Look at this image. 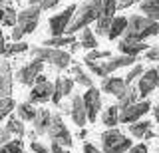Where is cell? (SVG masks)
<instances>
[{"label":"cell","instance_id":"obj_17","mask_svg":"<svg viewBox=\"0 0 159 153\" xmlns=\"http://www.w3.org/2000/svg\"><path fill=\"white\" fill-rule=\"evenodd\" d=\"M129 133L137 139H153L157 137V133L153 131V121L149 119H137L133 123H129Z\"/></svg>","mask_w":159,"mask_h":153},{"label":"cell","instance_id":"obj_2","mask_svg":"<svg viewBox=\"0 0 159 153\" xmlns=\"http://www.w3.org/2000/svg\"><path fill=\"white\" fill-rule=\"evenodd\" d=\"M99 10H102V0H86L80 8L74 10V16H72V20H70L64 34H76L82 28L89 26L92 22H96L98 16H99Z\"/></svg>","mask_w":159,"mask_h":153},{"label":"cell","instance_id":"obj_4","mask_svg":"<svg viewBox=\"0 0 159 153\" xmlns=\"http://www.w3.org/2000/svg\"><path fill=\"white\" fill-rule=\"evenodd\" d=\"M137 62V56H109V58H103V60H96V62H89L86 60V66L89 68V72L96 74L99 78H106L109 74H113L116 70H121V68H129Z\"/></svg>","mask_w":159,"mask_h":153},{"label":"cell","instance_id":"obj_44","mask_svg":"<svg viewBox=\"0 0 159 153\" xmlns=\"http://www.w3.org/2000/svg\"><path fill=\"white\" fill-rule=\"evenodd\" d=\"M10 137H12V133H10L6 127H0V145H2V143H6Z\"/></svg>","mask_w":159,"mask_h":153},{"label":"cell","instance_id":"obj_28","mask_svg":"<svg viewBox=\"0 0 159 153\" xmlns=\"http://www.w3.org/2000/svg\"><path fill=\"white\" fill-rule=\"evenodd\" d=\"M80 48H86V50H93L98 48V40H96V34H93L89 28H82V34H80Z\"/></svg>","mask_w":159,"mask_h":153},{"label":"cell","instance_id":"obj_42","mask_svg":"<svg viewBox=\"0 0 159 153\" xmlns=\"http://www.w3.org/2000/svg\"><path fill=\"white\" fill-rule=\"evenodd\" d=\"M50 151L52 153H68V147L60 145L58 141H50Z\"/></svg>","mask_w":159,"mask_h":153},{"label":"cell","instance_id":"obj_35","mask_svg":"<svg viewBox=\"0 0 159 153\" xmlns=\"http://www.w3.org/2000/svg\"><path fill=\"white\" fill-rule=\"evenodd\" d=\"M109 56H111V52H109V50H98V48H93V50H89L86 54V60L96 62V60H103V58H109Z\"/></svg>","mask_w":159,"mask_h":153},{"label":"cell","instance_id":"obj_46","mask_svg":"<svg viewBox=\"0 0 159 153\" xmlns=\"http://www.w3.org/2000/svg\"><path fill=\"white\" fill-rule=\"evenodd\" d=\"M4 46H6V40H4V34H2V28H0V56L4 52Z\"/></svg>","mask_w":159,"mask_h":153},{"label":"cell","instance_id":"obj_22","mask_svg":"<svg viewBox=\"0 0 159 153\" xmlns=\"http://www.w3.org/2000/svg\"><path fill=\"white\" fill-rule=\"evenodd\" d=\"M125 26H127V18L125 16H113L111 22H109V28H107L106 36L109 38V40H116V38H119L123 34Z\"/></svg>","mask_w":159,"mask_h":153},{"label":"cell","instance_id":"obj_37","mask_svg":"<svg viewBox=\"0 0 159 153\" xmlns=\"http://www.w3.org/2000/svg\"><path fill=\"white\" fill-rule=\"evenodd\" d=\"M143 58H145V60H149V62L159 60V46H149L147 50L143 52Z\"/></svg>","mask_w":159,"mask_h":153},{"label":"cell","instance_id":"obj_20","mask_svg":"<svg viewBox=\"0 0 159 153\" xmlns=\"http://www.w3.org/2000/svg\"><path fill=\"white\" fill-rule=\"evenodd\" d=\"M125 88H127V83H125L123 78H116V76L102 78V92H106V93H109V96H113V97H119L123 92H125Z\"/></svg>","mask_w":159,"mask_h":153},{"label":"cell","instance_id":"obj_36","mask_svg":"<svg viewBox=\"0 0 159 153\" xmlns=\"http://www.w3.org/2000/svg\"><path fill=\"white\" fill-rule=\"evenodd\" d=\"M141 72H143V66L135 62V64L131 66V70L127 72V76L123 78V80H125V83H133V80H135V78H139V76H141Z\"/></svg>","mask_w":159,"mask_h":153},{"label":"cell","instance_id":"obj_47","mask_svg":"<svg viewBox=\"0 0 159 153\" xmlns=\"http://www.w3.org/2000/svg\"><path fill=\"white\" fill-rule=\"evenodd\" d=\"M151 110H153V115H155V121H157V127H159V103L157 106H151Z\"/></svg>","mask_w":159,"mask_h":153},{"label":"cell","instance_id":"obj_43","mask_svg":"<svg viewBox=\"0 0 159 153\" xmlns=\"http://www.w3.org/2000/svg\"><path fill=\"white\" fill-rule=\"evenodd\" d=\"M127 151H129V153H149V149H147L145 143H137V145H131Z\"/></svg>","mask_w":159,"mask_h":153},{"label":"cell","instance_id":"obj_10","mask_svg":"<svg viewBox=\"0 0 159 153\" xmlns=\"http://www.w3.org/2000/svg\"><path fill=\"white\" fill-rule=\"evenodd\" d=\"M82 100H84V107H86L88 123H93L96 117L99 115V110H102V92L92 86V88H88V92L82 96Z\"/></svg>","mask_w":159,"mask_h":153},{"label":"cell","instance_id":"obj_7","mask_svg":"<svg viewBox=\"0 0 159 153\" xmlns=\"http://www.w3.org/2000/svg\"><path fill=\"white\" fill-rule=\"evenodd\" d=\"M46 135L50 137V141H58L60 145L68 147V149L74 145L72 133H70V129L64 125L62 115H58V113H52V121H50V127H48Z\"/></svg>","mask_w":159,"mask_h":153},{"label":"cell","instance_id":"obj_14","mask_svg":"<svg viewBox=\"0 0 159 153\" xmlns=\"http://www.w3.org/2000/svg\"><path fill=\"white\" fill-rule=\"evenodd\" d=\"M54 93V83L46 80H38L32 83V92L28 96V101L30 103H46Z\"/></svg>","mask_w":159,"mask_h":153},{"label":"cell","instance_id":"obj_48","mask_svg":"<svg viewBox=\"0 0 159 153\" xmlns=\"http://www.w3.org/2000/svg\"><path fill=\"white\" fill-rule=\"evenodd\" d=\"M78 135H80V139H86V135H88V131H86V129H84V127H80V133H78Z\"/></svg>","mask_w":159,"mask_h":153},{"label":"cell","instance_id":"obj_45","mask_svg":"<svg viewBox=\"0 0 159 153\" xmlns=\"http://www.w3.org/2000/svg\"><path fill=\"white\" fill-rule=\"evenodd\" d=\"M84 153H103L99 147H96V145H92V143H86L84 145Z\"/></svg>","mask_w":159,"mask_h":153},{"label":"cell","instance_id":"obj_31","mask_svg":"<svg viewBox=\"0 0 159 153\" xmlns=\"http://www.w3.org/2000/svg\"><path fill=\"white\" fill-rule=\"evenodd\" d=\"M28 50H30V44L20 40V42H14V44H6V46H4L2 56H4V58H10V56H16V54L28 52Z\"/></svg>","mask_w":159,"mask_h":153},{"label":"cell","instance_id":"obj_9","mask_svg":"<svg viewBox=\"0 0 159 153\" xmlns=\"http://www.w3.org/2000/svg\"><path fill=\"white\" fill-rule=\"evenodd\" d=\"M147 111H151V101H147V100L133 101V103H129V106H125V107H119V123L129 125V123L141 119Z\"/></svg>","mask_w":159,"mask_h":153},{"label":"cell","instance_id":"obj_5","mask_svg":"<svg viewBox=\"0 0 159 153\" xmlns=\"http://www.w3.org/2000/svg\"><path fill=\"white\" fill-rule=\"evenodd\" d=\"M34 58L42 60L44 64H50L56 70H68L72 66V54L64 52L62 48H52V46H34L30 50Z\"/></svg>","mask_w":159,"mask_h":153},{"label":"cell","instance_id":"obj_29","mask_svg":"<svg viewBox=\"0 0 159 153\" xmlns=\"http://www.w3.org/2000/svg\"><path fill=\"white\" fill-rule=\"evenodd\" d=\"M76 42L74 34H62V36H50L48 40H44L42 44L44 46H52V48H62V46H68V44Z\"/></svg>","mask_w":159,"mask_h":153},{"label":"cell","instance_id":"obj_18","mask_svg":"<svg viewBox=\"0 0 159 153\" xmlns=\"http://www.w3.org/2000/svg\"><path fill=\"white\" fill-rule=\"evenodd\" d=\"M50 121H52V113H50L48 107H36V113L32 117V127L36 135H46Z\"/></svg>","mask_w":159,"mask_h":153},{"label":"cell","instance_id":"obj_12","mask_svg":"<svg viewBox=\"0 0 159 153\" xmlns=\"http://www.w3.org/2000/svg\"><path fill=\"white\" fill-rule=\"evenodd\" d=\"M42 70H44V62L38 60V58H34L32 62L24 64V66L16 72V82L22 83V86H30V88H32V83L36 82V76L42 74Z\"/></svg>","mask_w":159,"mask_h":153},{"label":"cell","instance_id":"obj_23","mask_svg":"<svg viewBox=\"0 0 159 153\" xmlns=\"http://www.w3.org/2000/svg\"><path fill=\"white\" fill-rule=\"evenodd\" d=\"M8 123H6V129L12 133V137H24V133H26V127H24V121L20 119L16 113L10 111L8 113Z\"/></svg>","mask_w":159,"mask_h":153},{"label":"cell","instance_id":"obj_34","mask_svg":"<svg viewBox=\"0 0 159 153\" xmlns=\"http://www.w3.org/2000/svg\"><path fill=\"white\" fill-rule=\"evenodd\" d=\"M64 88H62V78H58L56 82H54V93H52V97H50V100H52L54 103H62V100H64Z\"/></svg>","mask_w":159,"mask_h":153},{"label":"cell","instance_id":"obj_38","mask_svg":"<svg viewBox=\"0 0 159 153\" xmlns=\"http://www.w3.org/2000/svg\"><path fill=\"white\" fill-rule=\"evenodd\" d=\"M30 151H32V153H52L50 147H46L44 143H40V141H32V143H30Z\"/></svg>","mask_w":159,"mask_h":153},{"label":"cell","instance_id":"obj_3","mask_svg":"<svg viewBox=\"0 0 159 153\" xmlns=\"http://www.w3.org/2000/svg\"><path fill=\"white\" fill-rule=\"evenodd\" d=\"M40 14H42V8L38 4H30L28 8L20 10L16 14V24L12 26V40L20 42L26 34H32L38 28L40 22Z\"/></svg>","mask_w":159,"mask_h":153},{"label":"cell","instance_id":"obj_15","mask_svg":"<svg viewBox=\"0 0 159 153\" xmlns=\"http://www.w3.org/2000/svg\"><path fill=\"white\" fill-rule=\"evenodd\" d=\"M157 90V72L155 68H149V70L141 72V76H139V82H137V93L139 97H145L149 96L151 92Z\"/></svg>","mask_w":159,"mask_h":153},{"label":"cell","instance_id":"obj_6","mask_svg":"<svg viewBox=\"0 0 159 153\" xmlns=\"http://www.w3.org/2000/svg\"><path fill=\"white\" fill-rule=\"evenodd\" d=\"M131 145L133 141L127 139V135H123L116 127H107L99 135V149L103 153H125Z\"/></svg>","mask_w":159,"mask_h":153},{"label":"cell","instance_id":"obj_52","mask_svg":"<svg viewBox=\"0 0 159 153\" xmlns=\"http://www.w3.org/2000/svg\"><path fill=\"white\" fill-rule=\"evenodd\" d=\"M10 2H12V0H10ZM16 2H20V0H16Z\"/></svg>","mask_w":159,"mask_h":153},{"label":"cell","instance_id":"obj_25","mask_svg":"<svg viewBox=\"0 0 159 153\" xmlns=\"http://www.w3.org/2000/svg\"><path fill=\"white\" fill-rule=\"evenodd\" d=\"M70 72H72V80L74 83H78V86H84V88H92L93 86V82H92V78L86 74V70H84L82 66H70Z\"/></svg>","mask_w":159,"mask_h":153},{"label":"cell","instance_id":"obj_1","mask_svg":"<svg viewBox=\"0 0 159 153\" xmlns=\"http://www.w3.org/2000/svg\"><path fill=\"white\" fill-rule=\"evenodd\" d=\"M159 34V22L151 20V18L143 16V14H133L127 18V26L121 36L129 38V40H147L151 36Z\"/></svg>","mask_w":159,"mask_h":153},{"label":"cell","instance_id":"obj_51","mask_svg":"<svg viewBox=\"0 0 159 153\" xmlns=\"http://www.w3.org/2000/svg\"><path fill=\"white\" fill-rule=\"evenodd\" d=\"M20 153H24V149H22V151H20ZM30 153H32V151H30Z\"/></svg>","mask_w":159,"mask_h":153},{"label":"cell","instance_id":"obj_16","mask_svg":"<svg viewBox=\"0 0 159 153\" xmlns=\"http://www.w3.org/2000/svg\"><path fill=\"white\" fill-rule=\"evenodd\" d=\"M12 68H10V62L2 56L0 60V97H8L12 93Z\"/></svg>","mask_w":159,"mask_h":153},{"label":"cell","instance_id":"obj_39","mask_svg":"<svg viewBox=\"0 0 159 153\" xmlns=\"http://www.w3.org/2000/svg\"><path fill=\"white\" fill-rule=\"evenodd\" d=\"M74 80L72 78H62V88H64V96H70V93L74 92Z\"/></svg>","mask_w":159,"mask_h":153},{"label":"cell","instance_id":"obj_13","mask_svg":"<svg viewBox=\"0 0 159 153\" xmlns=\"http://www.w3.org/2000/svg\"><path fill=\"white\" fill-rule=\"evenodd\" d=\"M116 2L117 0H102V10H99V16H98V24H96V34L98 36H106L107 34V28H109V22L111 18L116 16L117 8H116Z\"/></svg>","mask_w":159,"mask_h":153},{"label":"cell","instance_id":"obj_41","mask_svg":"<svg viewBox=\"0 0 159 153\" xmlns=\"http://www.w3.org/2000/svg\"><path fill=\"white\" fill-rule=\"evenodd\" d=\"M60 2H62V0H40V8H42V10H50V8L58 6Z\"/></svg>","mask_w":159,"mask_h":153},{"label":"cell","instance_id":"obj_49","mask_svg":"<svg viewBox=\"0 0 159 153\" xmlns=\"http://www.w3.org/2000/svg\"><path fill=\"white\" fill-rule=\"evenodd\" d=\"M28 2L30 4H38V6H40V0H28Z\"/></svg>","mask_w":159,"mask_h":153},{"label":"cell","instance_id":"obj_21","mask_svg":"<svg viewBox=\"0 0 159 153\" xmlns=\"http://www.w3.org/2000/svg\"><path fill=\"white\" fill-rule=\"evenodd\" d=\"M14 26L16 24V10L10 6V0H0V26Z\"/></svg>","mask_w":159,"mask_h":153},{"label":"cell","instance_id":"obj_54","mask_svg":"<svg viewBox=\"0 0 159 153\" xmlns=\"http://www.w3.org/2000/svg\"><path fill=\"white\" fill-rule=\"evenodd\" d=\"M157 153H159V151H157Z\"/></svg>","mask_w":159,"mask_h":153},{"label":"cell","instance_id":"obj_24","mask_svg":"<svg viewBox=\"0 0 159 153\" xmlns=\"http://www.w3.org/2000/svg\"><path fill=\"white\" fill-rule=\"evenodd\" d=\"M139 12H143V16L159 22V0H141L139 2Z\"/></svg>","mask_w":159,"mask_h":153},{"label":"cell","instance_id":"obj_33","mask_svg":"<svg viewBox=\"0 0 159 153\" xmlns=\"http://www.w3.org/2000/svg\"><path fill=\"white\" fill-rule=\"evenodd\" d=\"M14 107H16V103H14V100L10 96L8 97H0V119H4Z\"/></svg>","mask_w":159,"mask_h":153},{"label":"cell","instance_id":"obj_32","mask_svg":"<svg viewBox=\"0 0 159 153\" xmlns=\"http://www.w3.org/2000/svg\"><path fill=\"white\" fill-rule=\"evenodd\" d=\"M24 149V143H22V139L20 137H16V139H10L6 141V143H2L0 145V153H20Z\"/></svg>","mask_w":159,"mask_h":153},{"label":"cell","instance_id":"obj_8","mask_svg":"<svg viewBox=\"0 0 159 153\" xmlns=\"http://www.w3.org/2000/svg\"><path fill=\"white\" fill-rule=\"evenodd\" d=\"M70 103H58L60 107H62L64 113H68L70 117L74 119V123H76L78 127H86L88 125V115H86V107H84V100L80 93H70Z\"/></svg>","mask_w":159,"mask_h":153},{"label":"cell","instance_id":"obj_50","mask_svg":"<svg viewBox=\"0 0 159 153\" xmlns=\"http://www.w3.org/2000/svg\"><path fill=\"white\" fill-rule=\"evenodd\" d=\"M155 72H157V88H159V66L155 68Z\"/></svg>","mask_w":159,"mask_h":153},{"label":"cell","instance_id":"obj_26","mask_svg":"<svg viewBox=\"0 0 159 153\" xmlns=\"http://www.w3.org/2000/svg\"><path fill=\"white\" fill-rule=\"evenodd\" d=\"M102 123L106 127H116L119 123V107L117 106H109L102 113Z\"/></svg>","mask_w":159,"mask_h":153},{"label":"cell","instance_id":"obj_19","mask_svg":"<svg viewBox=\"0 0 159 153\" xmlns=\"http://www.w3.org/2000/svg\"><path fill=\"white\" fill-rule=\"evenodd\" d=\"M149 48V44H145V40H129V38H121L117 44L119 54L125 56H139L141 52H145Z\"/></svg>","mask_w":159,"mask_h":153},{"label":"cell","instance_id":"obj_27","mask_svg":"<svg viewBox=\"0 0 159 153\" xmlns=\"http://www.w3.org/2000/svg\"><path fill=\"white\" fill-rule=\"evenodd\" d=\"M137 97H139V93H137V86H131V83H127L125 92H123L121 96L117 97V107H125V106H129V103L137 101Z\"/></svg>","mask_w":159,"mask_h":153},{"label":"cell","instance_id":"obj_11","mask_svg":"<svg viewBox=\"0 0 159 153\" xmlns=\"http://www.w3.org/2000/svg\"><path fill=\"white\" fill-rule=\"evenodd\" d=\"M76 8H78L76 4H70V6H68L64 12L54 14V16L48 20V30H50V34H52V36H62V34L66 32V28H68L70 20H72L74 10H76Z\"/></svg>","mask_w":159,"mask_h":153},{"label":"cell","instance_id":"obj_53","mask_svg":"<svg viewBox=\"0 0 159 153\" xmlns=\"http://www.w3.org/2000/svg\"><path fill=\"white\" fill-rule=\"evenodd\" d=\"M0 60H2V56H0Z\"/></svg>","mask_w":159,"mask_h":153},{"label":"cell","instance_id":"obj_30","mask_svg":"<svg viewBox=\"0 0 159 153\" xmlns=\"http://www.w3.org/2000/svg\"><path fill=\"white\" fill-rule=\"evenodd\" d=\"M14 110H16V115H18L22 121H32L34 113H36V107H34V103H30V101L18 103Z\"/></svg>","mask_w":159,"mask_h":153},{"label":"cell","instance_id":"obj_40","mask_svg":"<svg viewBox=\"0 0 159 153\" xmlns=\"http://www.w3.org/2000/svg\"><path fill=\"white\" fill-rule=\"evenodd\" d=\"M137 2H141V0H119V2H116V8L117 10H125V8L133 6V4H137Z\"/></svg>","mask_w":159,"mask_h":153}]
</instances>
